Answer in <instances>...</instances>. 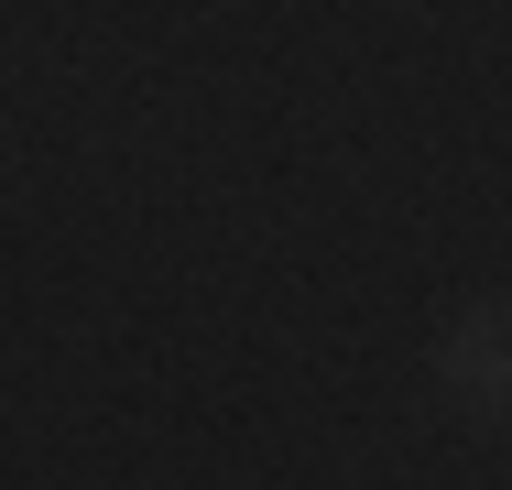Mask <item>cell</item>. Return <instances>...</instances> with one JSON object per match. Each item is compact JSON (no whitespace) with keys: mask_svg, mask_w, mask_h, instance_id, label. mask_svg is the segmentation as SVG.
<instances>
[{"mask_svg":"<svg viewBox=\"0 0 512 490\" xmlns=\"http://www.w3.org/2000/svg\"><path fill=\"white\" fill-rule=\"evenodd\" d=\"M436 382L458 392V403H469L480 425L502 414V382H512V360H502V305H491V294H480V305H469V316H458V327L436 338Z\"/></svg>","mask_w":512,"mask_h":490,"instance_id":"6da1fadb","label":"cell"}]
</instances>
